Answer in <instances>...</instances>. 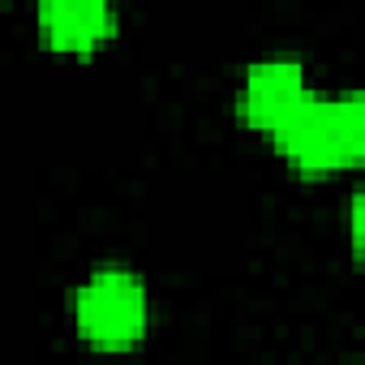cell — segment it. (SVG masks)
<instances>
[{"label":"cell","mask_w":365,"mask_h":365,"mask_svg":"<svg viewBox=\"0 0 365 365\" xmlns=\"http://www.w3.org/2000/svg\"><path fill=\"white\" fill-rule=\"evenodd\" d=\"M73 322L91 348L125 352L146 335V288L133 271L103 267L73 292Z\"/></svg>","instance_id":"cell-1"},{"label":"cell","mask_w":365,"mask_h":365,"mask_svg":"<svg viewBox=\"0 0 365 365\" xmlns=\"http://www.w3.org/2000/svg\"><path fill=\"white\" fill-rule=\"evenodd\" d=\"M271 142L279 146V155L305 172V176H327L348 168V146H344V129H339V112L335 99H305L275 133Z\"/></svg>","instance_id":"cell-2"},{"label":"cell","mask_w":365,"mask_h":365,"mask_svg":"<svg viewBox=\"0 0 365 365\" xmlns=\"http://www.w3.org/2000/svg\"><path fill=\"white\" fill-rule=\"evenodd\" d=\"M305 99H309V86H305L301 61L267 56V61L245 69V82H241V116H245V125H254L262 133H275Z\"/></svg>","instance_id":"cell-3"},{"label":"cell","mask_w":365,"mask_h":365,"mask_svg":"<svg viewBox=\"0 0 365 365\" xmlns=\"http://www.w3.org/2000/svg\"><path fill=\"white\" fill-rule=\"evenodd\" d=\"M39 35L52 52L91 56L116 35L112 0H39Z\"/></svg>","instance_id":"cell-4"},{"label":"cell","mask_w":365,"mask_h":365,"mask_svg":"<svg viewBox=\"0 0 365 365\" xmlns=\"http://www.w3.org/2000/svg\"><path fill=\"white\" fill-rule=\"evenodd\" d=\"M335 112H339V129H344L348 163H365V91L335 99Z\"/></svg>","instance_id":"cell-5"},{"label":"cell","mask_w":365,"mask_h":365,"mask_svg":"<svg viewBox=\"0 0 365 365\" xmlns=\"http://www.w3.org/2000/svg\"><path fill=\"white\" fill-rule=\"evenodd\" d=\"M348 241H352V254H356V262L365 267V185L352 194V202H348Z\"/></svg>","instance_id":"cell-6"}]
</instances>
